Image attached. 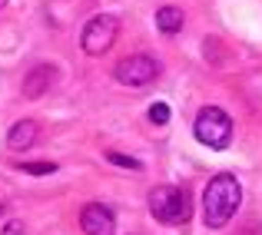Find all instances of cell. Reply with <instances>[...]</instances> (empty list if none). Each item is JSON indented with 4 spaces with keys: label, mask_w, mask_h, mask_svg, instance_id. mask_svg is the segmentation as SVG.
Masks as SVG:
<instances>
[{
    "label": "cell",
    "mask_w": 262,
    "mask_h": 235,
    "mask_svg": "<svg viewBox=\"0 0 262 235\" xmlns=\"http://www.w3.org/2000/svg\"><path fill=\"white\" fill-rule=\"evenodd\" d=\"M183 24H186V13L179 10V7L166 4V7H160V10H156V27H160V33H166V37L179 33V30H183Z\"/></svg>",
    "instance_id": "9c48e42d"
},
{
    "label": "cell",
    "mask_w": 262,
    "mask_h": 235,
    "mask_svg": "<svg viewBox=\"0 0 262 235\" xmlns=\"http://www.w3.org/2000/svg\"><path fill=\"white\" fill-rule=\"evenodd\" d=\"M156 77H160V63L153 57H146V53H136V57H126L116 63V80L123 86H146Z\"/></svg>",
    "instance_id": "5b68a950"
},
{
    "label": "cell",
    "mask_w": 262,
    "mask_h": 235,
    "mask_svg": "<svg viewBox=\"0 0 262 235\" xmlns=\"http://www.w3.org/2000/svg\"><path fill=\"white\" fill-rule=\"evenodd\" d=\"M243 202V185L232 172H219L203 189V222L209 229H226Z\"/></svg>",
    "instance_id": "6da1fadb"
},
{
    "label": "cell",
    "mask_w": 262,
    "mask_h": 235,
    "mask_svg": "<svg viewBox=\"0 0 262 235\" xmlns=\"http://www.w3.org/2000/svg\"><path fill=\"white\" fill-rule=\"evenodd\" d=\"M0 235H27V225L20 222V219H10V222L0 229Z\"/></svg>",
    "instance_id": "4fadbf2b"
},
{
    "label": "cell",
    "mask_w": 262,
    "mask_h": 235,
    "mask_svg": "<svg viewBox=\"0 0 262 235\" xmlns=\"http://www.w3.org/2000/svg\"><path fill=\"white\" fill-rule=\"evenodd\" d=\"M116 33H120V17H113V13H100V17H93L83 27V33H80V46H83V53H90V57H103V53L116 43Z\"/></svg>",
    "instance_id": "277c9868"
},
{
    "label": "cell",
    "mask_w": 262,
    "mask_h": 235,
    "mask_svg": "<svg viewBox=\"0 0 262 235\" xmlns=\"http://www.w3.org/2000/svg\"><path fill=\"white\" fill-rule=\"evenodd\" d=\"M106 159H110L113 166H123V169H143V162H140V159L123 156V153H106Z\"/></svg>",
    "instance_id": "8fae6325"
},
{
    "label": "cell",
    "mask_w": 262,
    "mask_h": 235,
    "mask_svg": "<svg viewBox=\"0 0 262 235\" xmlns=\"http://www.w3.org/2000/svg\"><path fill=\"white\" fill-rule=\"evenodd\" d=\"M80 229L86 235H116V219L103 202H90L80 212Z\"/></svg>",
    "instance_id": "8992f818"
},
{
    "label": "cell",
    "mask_w": 262,
    "mask_h": 235,
    "mask_svg": "<svg viewBox=\"0 0 262 235\" xmlns=\"http://www.w3.org/2000/svg\"><path fill=\"white\" fill-rule=\"evenodd\" d=\"M4 7H7V0H0V10H4Z\"/></svg>",
    "instance_id": "5bb4252c"
},
{
    "label": "cell",
    "mask_w": 262,
    "mask_h": 235,
    "mask_svg": "<svg viewBox=\"0 0 262 235\" xmlns=\"http://www.w3.org/2000/svg\"><path fill=\"white\" fill-rule=\"evenodd\" d=\"M149 123H156V126L169 123V106L166 103H153V106H149Z\"/></svg>",
    "instance_id": "7c38bea8"
},
{
    "label": "cell",
    "mask_w": 262,
    "mask_h": 235,
    "mask_svg": "<svg viewBox=\"0 0 262 235\" xmlns=\"http://www.w3.org/2000/svg\"><path fill=\"white\" fill-rule=\"evenodd\" d=\"M192 136L209 149H226L232 143V116L223 106H203L192 123Z\"/></svg>",
    "instance_id": "3957f363"
},
{
    "label": "cell",
    "mask_w": 262,
    "mask_h": 235,
    "mask_svg": "<svg viewBox=\"0 0 262 235\" xmlns=\"http://www.w3.org/2000/svg\"><path fill=\"white\" fill-rule=\"evenodd\" d=\"M37 136H40L37 123L33 120H20V123H13L10 133H7V146H10L13 153H27V149L37 143Z\"/></svg>",
    "instance_id": "ba28073f"
},
{
    "label": "cell",
    "mask_w": 262,
    "mask_h": 235,
    "mask_svg": "<svg viewBox=\"0 0 262 235\" xmlns=\"http://www.w3.org/2000/svg\"><path fill=\"white\" fill-rule=\"evenodd\" d=\"M149 216L163 225H183L192 219V199L179 185H156L149 192Z\"/></svg>",
    "instance_id": "7a4b0ae2"
},
{
    "label": "cell",
    "mask_w": 262,
    "mask_h": 235,
    "mask_svg": "<svg viewBox=\"0 0 262 235\" xmlns=\"http://www.w3.org/2000/svg\"><path fill=\"white\" fill-rule=\"evenodd\" d=\"M17 169L30 172V176H50V172H57V166H53V162H20Z\"/></svg>",
    "instance_id": "30bf717a"
},
{
    "label": "cell",
    "mask_w": 262,
    "mask_h": 235,
    "mask_svg": "<svg viewBox=\"0 0 262 235\" xmlns=\"http://www.w3.org/2000/svg\"><path fill=\"white\" fill-rule=\"evenodd\" d=\"M0 212H4V205H0Z\"/></svg>",
    "instance_id": "9a60e30c"
},
{
    "label": "cell",
    "mask_w": 262,
    "mask_h": 235,
    "mask_svg": "<svg viewBox=\"0 0 262 235\" xmlns=\"http://www.w3.org/2000/svg\"><path fill=\"white\" fill-rule=\"evenodd\" d=\"M53 83H57V66L37 63V66H30V73L24 77V96L27 100H40L43 93H50Z\"/></svg>",
    "instance_id": "52a82bcc"
}]
</instances>
